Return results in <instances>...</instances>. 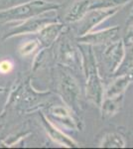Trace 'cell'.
Listing matches in <instances>:
<instances>
[{
	"mask_svg": "<svg viewBox=\"0 0 133 149\" xmlns=\"http://www.w3.org/2000/svg\"><path fill=\"white\" fill-rule=\"evenodd\" d=\"M61 7L57 2L47 0H31L26 3L0 10V23H18L41 14L54 12Z\"/></svg>",
	"mask_w": 133,
	"mask_h": 149,
	"instance_id": "6da1fadb",
	"label": "cell"
},
{
	"mask_svg": "<svg viewBox=\"0 0 133 149\" xmlns=\"http://www.w3.org/2000/svg\"><path fill=\"white\" fill-rule=\"evenodd\" d=\"M88 51L84 53V70L86 76V97L91 102L100 107L104 97L103 86L101 80L98 76V69L96 67L95 58L91 50V45H88Z\"/></svg>",
	"mask_w": 133,
	"mask_h": 149,
	"instance_id": "7a4b0ae2",
	"label": "cell"
},
{
	"mask_svg": "<svg viewBox=\"0 0 133 149\" xmlns=\"http://www.w3.org/2000/svg\"><path fill=\"white\" fill-rule=\"evenodd\" d=\"M47 13L41 14L38 16L28 18L26 20H23L21 22H18L16 25H14L10 30L7 31L4 35L3 40L10 39V38L16 37L20 35H27V34H37L38 32L47 24L58 22V19L52 16L46 15Z\"/></svg>",
	"mask_w": 133,
	"mask_h": 149,
	"instance_id": "3957f363",
	"label": "cell"
},
{
	"mask_svg": "<svg viewBox=\"0 0 133 149\" xmlns=\"http://www.w3.org/2000/svg\"><path fill=\"white\" fill-rule=\"evenodd\" d=\"M119 8L120 7L110 9H89L88 13L79 21V36L84 35L86 33L93 30L94 27L100 25L103 21L107 20L108 18H111L114 14L117 13Z\"/></svg>",
	"mask_w": 133,
	"mask_h": 149,
	"instance_id": "277c9868",
	"label": "cell"
},
{
	"mask_svg": "<svg viewBox=\"0 0 133 149\" xmlns=\"http://www.w3.org/2000/svg\"><path fill=\"white\" fill-rule=\"evenodd\" d=\"M125 56V44L123 40H115L108 43L102 53V60L108 73L113 74L122 63Z\"/></svg>",
	"mask_w": 133,
	"mask_h": 149,
	"instance_id": "5b68a950",
	"label": "cell"
},
{
	"mask_svg": "<svg viewBox=\"0 0 133 149\" xmlns=\"http://www.w3.org/2000/svg\"><path fill=\"white\" fill-rule=\"evenodd\" d=\"M60 93H61L63 100H65L66 104L71 107L72 110L79 109V88L77 84L76 80L69 74L62 72L61 81H60Z\"/></svg>",
	"mask_w": 133,
	"mask_h": 149,
	"instance_id": "8992f818",
	"label": "cell"
},
{
	"mask_svg": "<svg viewBox=\"0 0 133 149\" xmlns=\"http://www.w3.org/2000/svg\"><path fill=\"white\" fill-rule=\"evenodd\" d=\"M118 33H119V27H114L102 29L100 31H89L84 35L79 36L78 42L84 45H91V46H96V45L108 44L112 41L117 40Z\"/></svg>",
	"mask_w": 133,
	"mask_h": 149,
	"instance_id": "52a82bcc",
	"label": "cell"
},
{
	"mask_svg": "<svg viewBox=\"0 0 133 149\" xmlns=\"http://www.w3.org/2000/svg\"><path fill=\"white\" fill-rule=\"evenodd\" d=\"M64 25L62 23L58 22H53L50 24H47L44 26L39 32L37 33L38 35V41H39L40 45L43 48H48L50 47L53 43L57 40V38L59 37L60 34L64 30Z\"/></svg>",
	"mask_w": 133,
	"mask_h": 149,
	"instance_id": "ba28073f",
	"label": "cell"
},
{
	"mask_svg": "<svg viewBox=\"0 0 133 149\" xmlns=\"http://www.w3.org/2000/svg\"><path fill=\"white\" fill-rule=\"evenodd\" d=\"M40 115L41 118H42L43 125H44L46 131L49 134L50 138L52 140H54L55 142L59 144H62V145L66 146V147H76L78 145L77 142H75L72 138H70L64 132L60 130L59 128H57L55 124L49 120V117H46L43 113H41Z\"/></svg>",
	"mask_w": 133,
	"mask_h": 149,
	"instance_id": "9c48e42d",
	"label": "cell"
},
{
	"mask_svg": "<svg viewBox=\"0 0 133 149\" xmlns=\"http://www.w3.org/2000/svg\"><path fill=\"white\" fill-rule=\"evenodd\" d=\"M49 117L60 123L64 128L71 129V130L77 128L76 121L74 120L69 110L64 107L58 105V107H51L49 110Z\"/></svg>",
	"mask_w": 133,
	"mask_h": 149,
	"instance_id": "30bf717a",
	"label": "cell"
},
{
	"mask_svg": "<svg viewBox=\"0 0 133 149\" xmlns=\"http://www.w3.org/2000/svg\"><path fill=\"white\" fill-rule=\"evenodd\" d=\"M59 60L62 64L70 67H77L79 62V56L76 48L69 43L68 40H64L60 45Z\"/></svg>",
	"mask_w": 133,
	"mask_h": 149,
	"instance_id": "8fae6325",
	"label": "cell"
},
{
	"mask_svg": "<svg viewBox=\"0 0 133 149\" xmlns=\"http://www.w3.org/2000/svg\"><path fill=\"white\" fill-rule=\"evenodd\" d=\"M91 4V2L89 0H77L65 15V21L68 23L79 22L88 13Z\"/></svg>",
	"mask_w": 133,
	"mask_h": 149,
	"instance_id": "7c38bea8",
	"label": "cell"
},
{
	"mask_svg": "<svg viewBox=\"0 0 133 149\" xmlns=\"http://www.w3.org/2000/svg\"><path fill=\"white\" fill-rule=\"evenodd\" d=\"M131 81L132 79L129 74H120V77H117L106 88L104 92V97H112L119 95H123V93L125 92V90L128 88Z\"/></svg>",
	"mask_w": 133,
	"mask_h": 149,
	"instance_id": "4fadbf2b",
	"label": "cell"
},
{
	"mask_svg": "<svg viewBox=\"0 0 133 149\" xmlns=\"http://www.w3.org/2000/svg\"><path fill=\"white\" fill-rule=\"evenodd\" d=\"M123 102V95L112 97H104L101 102V112L103 117H110L120 109Z\"/></svg>",
	"mask_w": 133,
	"mask_h": 149,
	"instance_id": "5bb4252c",
	"label": "cell"
},
{
	"mask_svg": "<svg viewBox=\"0 0 133 149\" xmlns=\"http://www.w3.org/2000/svg\"><path fill=\"white\" fill-rule=\"evenodd\" d=\"M100 147L104 148H123L125 147V141L118 133H107L102 138Z\"/></svg>",
	"mask_w": 133,
	"mask_h": 149,
	"instance_id": "9a60e30c",
	"label": "cell"
},
{
	"mask_svg": "<svg viewBox=\"0 0 133 149\" xmlns=\"http://www.w3.org/2000/svg\"><path fill=\"white\" fill-rule=\"evenodd\" d=\"M132 0H94L91 2L89 9H110L125 5Z\"/></svg>",
	"mask_w": 133,
	"mask_h": 149,
	"instance_id": "2e32d148",
	"label": "cell"
},
{
	"mask_svg": "<svg viewBox=\"0 0 133 149\" xmlns=\"http://www.w3.org/2000/svg\"><path fill=\"white\" fill-rule=\"evenodd\" d=\"M40 43L38 40H30L27 42L23 43L22 45L19 48V53H20L21 56L23 57H27L32 55L34 52L37 51L40 48Z\"/></svg>",
	"mask_w": 133,
	"mask_h": 149,
	"instance_id": "e0dca14e",
	"label": "cell"
},
{
	"mask_svg": "<svg viewBox=\"0 0 133 149\" xmlns=\"http://www.w3.org/2000/svg\"><path fill=\"white\" fill-rule=\"evenodd\" d=\"M13 69V64L11 63L10 60H3L0 62V74H8L10 73Z\"/></svg>",
	"mask_w": 133,
	"mask_h": 149,
	"instance_id": "ac0fdd59",
	"label": "cell"
},
{
	"mask_svg": "<svg viewBox=\"0 0 133 149\" xmlns=\"http://www.w3.org/2000/svg\"><path fill=\"white\" fill-rule=\"evenodd\" d=\"M133 39V24L131 26H129V28L127 29L126 31V36H125V42L124 43H127L129 42L130 40Z\"/></svg>",
	"mask_w": 133,
	"mask_h": 149,
	"instance_id": "d6986e66",
	"label": "cell"
},
{
	"mask_svg": "<svg viewBox=\"0 0 133 149\" xmlns=\"http://www.w3.org/2000/svg\"><path fill=\"white\" fill-rule=\"evenodd\" d=\"M37 58H42V53H39V55H38V56H37ZM41 61H42V59H41L40 61L38 62V64L34 65V67H35V68H36V66H37V65H39V66H40V64H41Z\"/></svg>",
	"mask_w": 133,
	"mask_h": 149,
	"instance_id": "ffe728a7",
	"label": "cell"
},
{
	"mask_svg": "<svg viewBox=\"0 0 133 149\" xmlns=\"http://www.w3.org/2000/svg\"><path fill=\"white\" fill-rule=\"evenodd\" d=\"M129 20H133V8L131 10V13H130V15H129Z\"/></svg>",
	"mask_w": 133,
	"mask_h": 149,
	"instance_id": "44dd1931",
	"label": "cell"
},
{
	"mask_svg": "<svg viewBox=\"0 0 133 149\" xmlns=\"http://www.w3.org/2000/svg\"><path fill=\"white\" fill-rule=\"evenodd\" d=\"M4 1H5V0H0V4H1V3H3Z\"/></svg>",
	"mask_w": 133,
	"mask_h": 149,
	"instance_id": "7402d4cb",
	"label": "cell"
},
{
	"mask_svg": "<svg viewBox=\"0 0 133 149\" xmlns=\"http://www.w3.org/2000/svg\"><path fill=\"white\" fill-rule=\"evenodd\" d=\"M0 92H3V88H0Z\"/></svg>",
	"mask_w": 133,
	"mask_h": 149,
	"instance_id": "603a6c76",
	"label": "cell"
}]
</instances>
